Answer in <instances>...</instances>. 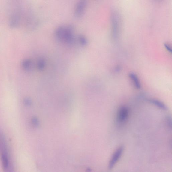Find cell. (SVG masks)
<instances>
[{"label":"cell","instance_id":"1","mask_svg":"<svg viewBox=\"0 0 172 172\" xmlns=\"http://www.w3.org/2000/svg\"><path fill=\"white\" fill-rule=\"evenodd\" d=\"M75 29L72 25L58 27L55 32V36L61 43L68 45L74 44L75 41Z\"/></svg>","mask_w":172,"mask_h":172},{"label":"cell","instance_id":"2","mask_svg":"<svg viewBox=\"0 0 172 172\" xmlns=\"http://www.w3.org/2000/svg\"><path fill=\"white\" fill-rule=\"evenodd\" d=\"M111 18L112 37L114 39H116L120 30V17L117 12L113 11L111 14Z\"/></svg>","mask_w":172,"mask_h":172},{"label":"cell","instance_id":"3","mask_svg":"<svg viewBox=\"0 0 172 172\" xmlns=\"http://www.w3.org/2000/svg\"><path fill=\"white\" fill-rule=\"evenodd\" d=\"M86 0H80L75 7L74 15L76 18L79 19L82 17L86 11L87 7Z\"/></svg>","mask_w":172,"mask_h":172},{"label":"cell","instance_id":"4","mask_svg":"<svg viewBox=\"0 0 172 172\" xmlns=\"http://www.w3.org/2000/svg\"><path fill=\"white\" fill-rule=\"evenodd\" d=\"M123 150V146H121L115 152L109 163L108 167L109 170H111L113 168L118 161H119L122 156Z\"/></svg>","mask_w":172,"mask_h":172},{"label":"cell","instance_id":"5","mask_svg":"<svg viewBox=\"0 0 172 172\" xmlns=\"http://www.w3.org/2000/svg\"><path fill=\"white\" fill-rule=\"evenodd\" d=\"M129 111L128 109L125 106L122 107L118 111L117 114L118 122L123 123L126 122L128 117Z\"/></svg>","mask_w":172,"mask_h":172},{"label":"cell","instance_id":"6","mask_svg":"<svg viewBox=\"0 0 172 172\" xmlns=\"http://www.w3.org/2000/svg\"><path fill=\"white\" fill-rule=\"evenodd\" d=\"M2 147V152L1 155V161L2 167L4 170H7L9 166V161L8 156L5 150V146Z\"/></svg>","mask_w":172,"mask_h":172},{"label":"cell","instance_id":"7","mask_svg":"<svg viewBox=\"0 0 172 172\" xmlns=\"http://www.w3.org/2000/svg\"><path fill=\"white\" fill-rule=\"evenodd\" d=\"M129 77L132 80L135 87L137 89H139L141 87L140 82L139 79L136 74L134 73H131L129 74Z\"/></svg>","mask_w":172,"mask_h":172},{"label":"cell","instance_id":"8","mask_svg":"<svg viewBox=\"0 0 172 172\" xmlns=\"http://www.w3.org/2000/svg\"><path fill=\"white\" fill-rule=\"evenodd\" d=\"M22 65L25 70L29 71L32 69L33 66L32 62L30 59H25L22 62Z\"/></svg>","mask_w":172,"mask_h":172},{"label":"cell","instance_id":"9","mask_svg":"<svg viewBox=\"0 0 172 172\" xmlns=\"http://www.w3.org/2000/svg\"><path fill=\"white\" fill-rule=\"evenodd\" d=\"M150 102L154 104L155 105L157 106L158 107L164 110H167V107L161 101L156 99L150 100Z\"/></svg>","mask_w":172,"mask_h":172},{"label":"cell","instance_id":"10","mask_svg":"<svg viewBox=\"0 0 172 172\" xmlns=\"http://www.w3.org/2000/svg\"><path fill=\"white\" fill-rule=\"evenodd\" d=\"M46 63L44 58L39 59L37 63V67L38 69L40 71H42L46 66Z\"/></svg>","mask_w":172,"mask_h":172},{"label":"cell","instance_id":"11","mask_svg":"<svg viewBox=\"0 0 172 172\" xmlns=\"http://www.w3.org/2000/svg\"><path fill=\"white\" fill-rule=\"evenodd\" d=\"M77 39L79 43L81 46H85L88 43L87 39L83 35H80L78 36Z\"/></svg>","mask_w":172,"mask_h":172},{"label":"cell","instance_id":"12","mask_svg":"<svg viewBox=\"0 0 172 172\" xmlns=\"http://www.w3.org/2000/svg\"><path fill=\"white\" fill-rule=\"evenodd\" d=\"M24 103L25 105L29 106L32 103L31 100L29 98H25L24 100Z\"/></svg>","mask_w":172,"mask_h":172},{"label":"cell","instance_id":"13","mask_svg":"<svg viewBox=\"0 0 172 172\" xmlns=\"http://www.w3.org/2000/svg\"><path fill=\"white\" fill-rule=\"evenodd\" d=\"M164 46L166 50H167L168 52L170 53H172L171 48L170 45L167 43H165L164 44Z\"/></svg>","mask_w":172,"mask_h":172},{"label":"cell","instance_id":"14","mask_svg":"<svg viewBox=\"0 0 172 172\" xmlns=\"http://www.w3.org/2000/svg\"><path fill=\"white\" fill-rule=\"evenodd\" d=\"M167 123L169 126H170L171 128V117H168L167 120Z\"/></svg>","mask_w":172,"mask_h":172}]
</instances>
